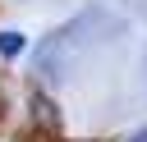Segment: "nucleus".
<instances>
[{
	"label": "nucleus",
	"instance_id": "obj_1",
	"mask_svg": "<svg viewBox=\"0 0 147 142\" xmlns=\"http://www.w3.org/2000/svg\"><path fill=\"white\" fill-rule=\"evenodd\" d=\"M32 115H37V124H46V128L60 124V115H55V105H51L46 96H32Z\"/></svg>",
	"mask_w": 147,
	"mask_h": 142
},
{
	"label": "nucleus",
	"instance_id": "obj_2",
	"mask_svg": "<svg viewBox=\"0 0 147 142\" xmlns=\"http://www.w3.org/2000/svg\"><path fill=\"white\" fill-rule=\"evenodd\" d=\"M18 50H23V32H0V55L14 60Z\"/></svg>",
	"mask_w": 147,
	"mask_h": 142
},
{
	"label": "nucleus",
	"instance_id": "obj_3",
	"mask_svg": "<svg viewBox=\"0 0 147 142\" xmlns=\"http://www.w3.org/2000/svg\"><path fill=\"white\" fill-rule=\"evenodd\" d=\"M129 142H147V128H142V133H133V137H129Z\"/></svg>",
	"mask_w": 147,
	"mask_h": 142
}]
</instances>
